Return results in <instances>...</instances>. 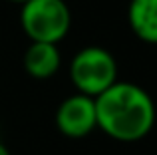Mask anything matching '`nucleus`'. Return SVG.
Returning <instances> with one entry per match:
<instances>
[{
  "label": "nucleus",
  "mask_w": 157,
  "mask_h": 155,
  "mask_svg": "<svg viewBox=\"0 0 157 155\" xmlns=\"http://www.w3.org/2000/svg\"><path fill=\"white\" fill-rule=\"evenodd\" d=\"M94 100L98 129L113 141H141L155 125L157 109L153 97L133 81L117 80Z\"/></svg>",
  "instance_id": "f257e3e1"
},
{
  "label": "nucleus",
  "mask_w": 157,
  "mask_h": 155,
  "mask_svg": "<svg viewBox=\"0 0 157 155\" xmlns=\"http://www.w3.org/2000/svg\"><path fill=\"white\" fill-rule=\"evenodd\" d=\"M68 76L78 93L98 97L117 81V62L104 46H84L74 54Z\"/></svg>",
  "instance_id": "f03ea898"
},
{
  "label": "nucleus",
  "mask_w": 157,
  "mask_h": 155,
  "mask_svg": "<svg viewBox=\"0 0 157 155\" xmlns=\"http://www.w3.org/2000/svg\"><path fill=\"white\" fill-rule=\"evenodd\" d=\"M20 26L30 42L60 44L72 28L66 0H26L20 4Z\"/></svg>",
  "instance_id": "7ed1b4c3"
},
{
  "label": "nucleus",
  "mask_w": 157,
  "mask_h": 155,
  "mask_svg": "<svg viewBox=\"0 0 157 155\" xmlns=\"http://www.w3.org/2000/svg\"><path fill=\"white\" fill-rule=\"evenodd\" d=\"M54 121L58 131L70 139H82L90 135L94 129H98L96 100L76 92L58 105Z\"/></svg>",
  "instance_id": "20e7f679"
},
{
  "label": "nucleus",
  "mask_w": 157,
  "mask_h": 155,
  "mask_svg": "<svg viewBox=\"0 0 157 155\" xmlns=\"http://www.w3.org/2000/svg\"><path fill=\"white\" fill-rule=\"evenodd\" d=\"M22 66L24 72L34 80H50L62 66V52L58 44L30 42V46L24 52Z\"/></svg>",
  "instance_id": "39448f33"
},
{
  "label": "nucleus",
  "mask_w": 157,
  "mask_h": 155,
  "mask_svg": "<svg viewBox=\"0 0 157 155\" xmlns=\"http://www.w3.org/2000/svg\"><path fill=\"white\" fill-rule=\"evenodd\" d=\"M127 22L141 42L157 44V0H129Z\"/></svg>",
  "instance_id": "423d86ee"
},
{
  "label": "nucleus",
  "mask_w": 157,
  "mask_h": 155,
  "mask_svg": "<svg viewBox=\"0 0 157 155\" xmlns=\"http://www.w3.org/2000/svg\"><path fill=\"white\" fill-rule=\"evenodd\" d=\"M0 155H10V151H8V147L4 143H0Z\"/></svg>",
  "instance_id": "0eeeda50"
},
{
  "label": "nucleus",
  "mask_w": 157,
  "mask_h": 155,
  "mask_svg": "<svg viewBox=\"0 0 157 155\" xmlns=\"http://www.w3.org/2000/svg\"><path fill=\"white\" fill-rule=\"evenodd\" d=\"M6 2H14V4H24L26 0H6Z\"/></svg>",
  "instance_id": "6e6552de"
}]
</instances>
